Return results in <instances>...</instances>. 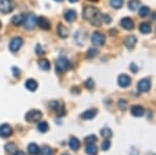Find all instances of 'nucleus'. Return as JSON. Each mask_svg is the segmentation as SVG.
I'll list each match as a JSON object with an SVG mask.
<instances>
[{"label":"nucleus","mask_w":156,"mask_h":155,"mask_svg":"<svg viewBox=\"0 0 156 155\" xmlns=\"http://www.w3.org/2000/svg\"><path fill=\"white\" fill-rule=\"evenodd\" d=\"M97 114H98L97 109H95V108L87 109V111H85L84 112L81 114V118L83 120H92L97 116Z\"/></svg>","instance_id":"16"},{"label":"nucleus","mask_w":156,"mask_h":155,"mask_svg":"<svg viewBox=\"0 0 156 155\" xmlns=\"http://www.w3.org/2000/svg\"><path fill=\"white\" fill-rule=\"evenodd\" d=\"M49 129V125L47 122H40L39 125H37V130H39L40 132H47Z\"/></svg>","instance_id":"30"},{"label":"nucleus","mask_w":156,"mask_h":155,"mask_svg":"<svg viewBox=\"0 0 156 155\" xmlns=\"http://www.w3.org/2000/svg\"><path fill=\"white\" fill-rule=\"evenodd\" d=\"M85 152L89 155H97L98 147L95 144H87V148H85Z\"/></svg>","instance_id":"21"},{"label":"nucleus","mask_w":156,"mask_h":155,"mask_svg":"<svg viewBox=\"0 0 156 155\" xmlns=\"http://www.w3.org/2000/svg\"><path fill=\"white\" fill-rule=\"evenodd\" d=\"M22 25L24 26V28L31 30L37 25V17L34 14H32V12H29L26 16H24L23 24Z\"/></svg>","instance_id":"2"},{"label":"nucleus","mask_w":156,"mask_h":155,"mask_svg":"<svg viewBox=\"0 0 156 155\" xmlns=\"http://www.w3.org/2000/svg\"><path fill=\"white\" fill-rule=\"evenodd\" d=\"M27 151H28V153L30 155H37V154L40 153L41 149H40V147L37 146V144L31 143V144L28 145V147H27Z\"/></svg>","instance_id":"19"},{"label":"nucleus","mask_w":156,"mask_h":155,"mask_svg":"<svg viewBox=\"0 0 156 155\" xmlns=\"http://www.w3.org/2000/svg\"><path fill=\"white\" fill-rule=\"evenodd\" d=\"M137 39L134 36H128L124 39V45L127 47L128 49H132L133 47L136 45Z\"/></svg>","instance_id":"14"},{"label":"nucleus","mask_w":156,"mask_h":155,"mask_svg":"<svg viewBox=\"0 0 156 155\" xmlns=\"http://www.w3.org/2000/svg\"><path fill=\"white\" fill-rule=\"evenodd\" d=\"M121 26L126 30H131V29L134 28V22L129 17H125V18L121 20Z\"/></svg>","instance_id":"11"},{"label":"nucleus","mask_w":156,"mask_h":155,"mask_svg":"<svg viewBox=\"0 0 156 155\" xmlns=\"http://www.w3.org/2000/svg\"><path fill=\"white\" fill-rule=\"evenodd\" d=\"M62 155H69V154H62Z\"/></svg>","instance_id":"49"},{"label":"nucleus","mask_w":156,"mask_h":155,"mask_svg":"<svg viewBox=\"0 0 156 155\" xmlns=\"http://www.w3.org/2000/svg\"><path fill=\"white\" fill-rule=\"evenodd\" d=\"M140 31L142 32V33L144 34H148L151 32V26L149 23H147V22H144V23H140Z\"/></svg>","instance_id":"24"},{"label":"nucleus","mask_w":156,"mask_h":155,"mask_svg":"<svg viewBox=\"0 0 156 155\" xmlns=\"http://www.w3.org/2000/svg\"><path fill=\"white\" fill-rule=\"evenodd\" d=\"M82 18L87 20L93 26H101L103 21V16L99 9L95 6H85L82 12Z\"/></svg>","instance_id":"1"},{"label":"nucleus","mask_w":156,"mask_h":155,"mask_svg":"<svg viewBox=\"0 0 156 155\" xmlns=\"http://www.w3.org/2000/svg\"><path fill=\"white\" fill-rule=\"evenodd\" d=\"M37 25L43 30H49L51 28V23L46 17H39L37 18Z\"/></svg>","instance_id":"10"},{"label":"nucleus","mask_w":156,"mask_h":155,"mask_svg":"<svg viewBox=\"0 0 156 155\" xmlns=\"http://www.w3.org/2000/svg\"><path fill=\"white\" fill-rule=\"evenodd\" d=\"M98 54V50L95 48H90L87 52V58H94Z\"/></svg>","instance_id":"31"},{"label":"nucleus","mask_w":156,"mask_h":155,"mask_svg":"<svg viewBox=\"0 0 156 155\" xmlns=\"http://www.w3.org/2000/svg\"><path fill=\"white\" fill-rule=\"evenodd\" d=\"M140 1L138 0H130L128 2V7H129L130 11H136L137 9H140Z\"/></svg>","instance_id":"27"},{"label":"nucleus","mask_w":156,"mask_h":155,"mask_svg":"<svg viewBox=\"0 0 156 155\" xmlns=\"http://www.w3.org/2000/svg\"><path fill=\"white\" fill-rule=\"evenodd\" d=\"M89 1H90V2H97V1H99V0H89Z\"/></svg>","instance_id":"46"},{"label":"nucleus","mask_w":156,"mask_h":155,"mask_svg":"<svg viewBox=\"0 0 156 155\" xmlns=\"http://www.w3.org/2000/svg\"><path fill=\"white\" fill-rule=\"evenodd\" d=\"M130 112L133 117L135 118H140V117H143L145 114V108L140 105H133L130 109Z\"/></svg>","instance_id":"13"},{"label":"nucleus","mask_w":156,"mask_h":155,"mask_svg":"<svg viewBox=\"0 0 156 155\" xmlns=\"http://www.w3.org/2000/svg\"><path fill=\"white\" fill-rule=\"evenodd\" d=\"M130 71H131L132 73H136V72L138 71V68L136 67V65H135V64L130 65Z\"/></svg>","instance_id":"39"},{"label":"nucleus","mask_w":156,"mask_h":155,"mask_svg":"<svg viewBox=\"0 0 156 155\" xmlns=\"http://www.w3.org/2000/svg\"><path fill=\"white\" fill-rule=\"evenodd\" d=\"M96 141H97V137L95 136H89L84 139V142L87 144H94Z\"/></svg>","instance_id":"35"},{"label":"nucleus","mask_w":156,"mask_h":155,"mask_svg":"<svg viewBox=\"0 0 156 155\" xmlns=\"http://www.w3.org/2000/svg\"><path fill=\"white\" fill-rule=\"evenodd\" d=\"M12 72H14V76L15 77H19V74H20V71L17 68H12Z\"/></svg>","instance_id":"41"},{"label":"nucleus","mask_w":156,"mask_h":155,"mask_svg":"<svg viewBox=\"0 0 156 155\" xmlns=\"http://www.w3.org/2000/svg\"><path fill=\"white\" fill-rule=\"evenodd\" d=\"M4 149H5L6 153H9V154H14V153H16V152L18 151V149H17V146L14 143L6 144L5 147H4Z\"/></svg>","instance_id":"25"},{"label":"nucleus","mask_w":156,"mask_h":155,"mask_svg":"<svg viewBox=\"0 0 156 155\" xmlns=\"http://www.w3.org/2000/svg\"><path fill=\"white\" fill-rule=\"evenodd\" d=\"M151 19H152V20L156 19V12H152V14H151Z\"/></svg>","instance_id":"44"},{"label":"nucleus","mask_w":156,"mask_h":155,"mask_svg":"<svg viewBox=\"0 0 156 155\" xmlns=\"http://www.w3.org/2000/svg\"><path fill=\"white\" fill-rule=\"evenodd\" d=\"M12 133V129L9 125L7 124H2L0 126V136L3 137V139H6V137L11 136Z\"/></svg>","instance_id":"12"},{"label":"nucleus","mask_w":156,"mask_h":155,"mask_svg":"<svg viewBox=\"0 0 156 155\" xmlns=\"http://www.w3.org/2000/svg\"><path fill=\"white\" fill-rule=\"evenodd\" d=\"M76 12L73 11V9H68V11L65 12V20H66L67 22H73L75 19H76Z\"/></svg>","instance_id":"18"},{"label":"nucleus","mask_w":156,"mask_h":155,"mask_svg":"<svg viewBox=\"0 0 156 155\" xmlns=\"http://www.w3.org/2000/svg\"><path fill=\"white\" fill-rule=\"evenodd\" d=\"M25 87L30 92H34L37 89V82L34 79H27L25 81Z\"/></svg>","instance_id":"17"},{"label":"nucleus","mask_w":156,"mask_h":155,"mask_svg":"<svg viewBox=\"0 0 156 155\" xmlns=\"http://www.w3.org/2000/svg\"><path fill=\"white\" fill-rule=\"evenodd\" d=\"M90 41L95 46H103L105 44V36L101 32H94L90 37Z\"/></svg>","instance_id":"6"},{"label":"nucleus","mask_w":156,"mask_h":155,"mask_svg":"<svg viewBox=\"0 0 156 155\" xmlns=\"http://www.w3.org/2000/svg\"><path fill=\"white\" fill-rule=\"evenodd\" d=\"M100 133H101V136L104 137V139H110L112 136V129H109L108 127H104V128H102L101 129V131H100Z\"/></svg>","instance_id":"26"},{"label":"nucleus","mask_w":156,"mask_h":155,"mask_svg":"<svg viewBox=\"0 0 156 155\" xmlns=\"http://www.w3.org/2000/svg\"><path fill=\"white\" fill-rule=\"evenodd\" d=\"M70 2H72V3H74V2H77L78 0H69Z\"/></svg>","instance_id":"45"},{"label":"nucleus","mask_w":156,"mask_h":155,"mask_svg":"<svg viewBox=\"0 0 156 155\" xmlns=\"http://www.w3.org/2000/svg\"><path fill=\"white\" fill-rule=\"evenodd\" d=\"M84 86L87 90H93L95 87V82L92 78H87L84 82Z\"/></svg>","instance_id":"32"},{"label":"nucleus","mask_w":156,"mask_h":155,"mask_svg":"<svg viewBox=\"0 0 156 155\" xmlns=\"http://www.w3.org/2000/svg\"><path fill=\"white\" fill-rule=\"evenodd\" d=\"M119 107L122 109V111H125V109H126V107H127V102L125 101V100L121 99L119 101Z\"/></svg>","instance_id":"37"},{"label":"nucleus","mask_w":156,"mask_h":155,"mask_svg":"<svg viewBox=\"0 0 156 155\" xmlns=\"http://www.w3.org/2000/svg\"><path fill=\"white\" fill-rule=\"evenodd\" d=\"M150 87H151V82L148 78L140 79L137 83V90L140 93H147L150 90Z\"/></svg>","instance_id":"8"},{"label":"nucleus","mask_w":156,"mask_h":155,"mask_svg":"<svg viewBox=\"0 0 156 155\" xmlns=\"http://www.w3.org/2000/svg\"><path fill=\"white\" fill-rule=\"evenodd\" d=\"M49 108L50 109H52V111H56L57 108L59 107V103H58V101H55V100H52V101H50L49 102Z\"/></svg>","instance_id":"34"},{"label":"nucleus","mask_w":156,"mask_h":155,"mask_svg":"<svg viewBox=\"0 0 156 155\" xmlns=\"http://www.w3.org/2000/svg\"><path fill=\"white\" fill-rule=\"evenodd\" d=\"M0 28H1V22H0Z\"/></svg>","instance_id":"48"},{"label":"nucleus","mask_w":156,"mask_h":155,"mask_svg":"<svg viewBox=\"0 0 156 155\" xmlns=\"http://www.w3.org/2000/svg\"><path fill=\"white\" fill-rule=\"evenodd\" d=\"M150 12V9L148 6H140V9H138V15H140V17H142V18H145L146 16H148Z\"/></svg>","instance_id":"29"},{"label":"nucleus","mask_w":156,"mask_h":155,"mask_svg":"<svg viewBox=\"0 0 156 155\" xmlns=\"http://www.w3.org/2000/svg\"><path fill=\"white\" fill-rule=\"evenodd\" d=\"M14 11L12 0H0V12L3 14H9Z\"/></svg>","instance_id":"5"},{"label":"nucleus","mask_w":156,"mask_h":155,"mask_svg":"<svg viewBox=\"0 0 156 155\" xmlns=\"http://www.w3.org/2000/svg\"><path fill=\"white\" fill-rule=\"evenodd\" d=\"M110 148V142L109 139H105V141H103V143L101 144V149L103 151H106Z\"/></svg>","instance_id":"36"},{"label":"nucleus","mask_w":156,"mask_h":155,"mask_svg":"<svg viewBox=\"0 0 156 155\" xmlns=\"http://www.w3.org/2000/svg\"><path fill=\"white\" fill-rule=\"evenodd\" d=\"M23 45V39L20 37H15L12 39V41L9 42V50L12 52H17L19 51L20 48Z\"/></svg>","instance_id":"7"},{"label":"nucleus","mask_w":156,"mask_h":155,"mask_svg":"<svg viewBox=\"0 0 156 155\" xmlns=\"http://www.w3.org/2000/svg\"><path fill=\"white\" fill-rule=\"evenodd\" d=\"M50 62L48 61V59L46 58H41L39 61V67L41 68L43 71H48V70H50Z\"/></svg>","instance_id":"22"},{"label":"nucleus","mask_w":156,"mask_h":155,"mask_svg":"<svg viewBox=\"0 0 156 155\" xmlns=\"http://www.w3.org/2000/svg\"><path fill=\"white\" fill-rule=\"evenodd\" d=\"M54 1H56V2H62V1H64V0H54Z\"/></svg>","instance_id":"47"},{"label":"nucleus","mask_w":156,"mask_h":155,"mask_svg":"<svg viewBox=\"0 0 156 155\" xmlns=\"http://www.w3.org/2000/svg\"><path fill=\"white\" fill-rule=\"evenodd\" d=\"M69 145H70V148H71L72 150H74V151H76V150H78L80 148L79 139H78L77 137H74V136H72L71 139H70Z\"/></svg>","instance_id":"20"},{"label":"nucleus","mask_w":156,"mask_h":155,"mask_svg":"<svg viewBox=\"0 0 156 155\" xmlns=\"http://www.w3.org/2000/svg\"><path fill=\"white\" fill-rule=\"evenodd\" d=\"M56 30H57V34H58V37H60L62 39H66V37H68V36H69V29H68L67 27L62 23H59L58 25H57Z\"/></svg>","instance_id":"15"},{"label":"nucleus","mask_w":156,"mask_h":155,"mask_svg":"<svg viewBox=\"0 0 156 155\" xmlns=\"http://www.w3.org/2000/svg\"><path fill=\"white\" fill-rule=\"evenodd\" d=\"M12 155H26L24 153V152H22V151H17L16 153H14Z\"/></svg>","instance_id":"43"},{"label":"nucleus","mask_w":156,"mask_h":155,"mask_svg":"<svg viewBox=\"0 0 156 155\" xmlns=\"http://www.w3.org/2000/svg\"><path fill=\"white\" fill-rule=\"evenodd\" d=\"M36 53L37 55H42V54H44V51H43V48L41 45H37L36 47Z\"/></svg>","instance_id":"38"},{"label":"nucleus","mask_w":156,"mask_h":155,"mask_svg":"<svg viewBox=\"0 0 156 155\" xmlns=\"http://www.w3.org/2000/svg\"><path fill=\"white\" fill-rule=\"evenodd\" d=\"M52 149L50 148L49 146H45L43 147L42 150H41V155H52Z\"/></svg>","instance_id":"33"},{"label":"nucleus","mask_w":156,"mask_h":155,"mask_svg":"<svg viewBox=\"0 0 156 155\" xmlns=\"http://www.w3.org/2000/svg\"><path fill=\"white\" fill-rule=\"evenodd\" d=\"M118 83L121 87H128L131 84V78L126 74H121L118 77Z\"/></svg>","instance_id":"9"},{"label":"nucleus","mask_w":156,"mask_h":155,"mask_svg":"<svg viewBox=\"0 0 156 155\" xmlns=\"http://www.w3.org/2000/svg\"><path fill=\"white\" fill-rule=\"evenodd\" d=\"M42 111H37V109H31L25 114V120L29 123H36V122H39L42 119Z\"/></svg>","instance_id":"4"},{"label":"nucleus","mask_w":156,"mask_h":155,"mask_svg":"<svg viewBox=\"0 0 156 155\" xmlns=\"http://www.w3.org/2000/svg\"><path fill=\"white\" fill-rule=\"evenodd\" d=\"M103 21H104L106 24H109L110 22H112V18H110L108 15H104V16H103Z\"/></svg>","instance_id":"40"},{"label":"nucleus","mask_w":156,"mask_h":155,"mask_svg":"<svg viewBox=\"0 0 156 155\" xmlns=\"http://www.w3.org/2000/svg\"><path fill=\"white\" fill-rule=\"evenodd\" d=\"M55 67H56V72L58 73H65L71 69V64L66 57H58L55 62Z\"/></svg>","instance_id":"3"},{"label":"nucleus","mask_w":156,"mask_h":155,"mask_svg":"<svg viewBox=\"0 0 156 155\" xmlns=\"http://www.w3.org/2000/svg\"><path fill=\"white\" fill-rule=\"evenodd\" d=\"M109 32H110V36H115V33H117V30H115V29H110L109 30Z\"/></svg>","instance_id":"42"},{"label":"nucleus","mask_w":156,"mask_h":155,"mask_svg":"<svg viewBox=\"0 0 156 155\" xmlns=\"http://www.w3.org/2000/svg\"><path fill=\"white\" fill-rule=\"evenodd\" d=\"M23 20L24 17L22 15H16L12 18V24L15 26H20V25L23 24Z\"/></svg>","instance_id":"23"},{"label":"nucleus","mask_w":156,"mask_h":155,"mask_svg":"<svg viewBox=\"0 0 156 155\" xmlns=\"http://www.w3.org/2000/svg\"><path fill=\"white\" fill-rule=\"evenodd\" d=\"M112 7H114L115 9H120L124 4V0H110L109 1Z\"/></svg>","instance_id":"28"}]
</instances>
